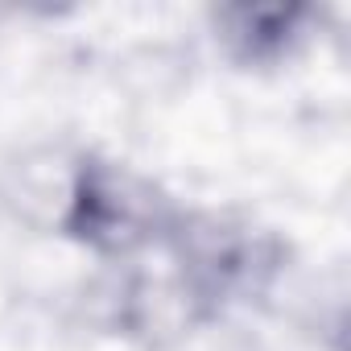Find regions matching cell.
<instances>
[{"mask_svg": "<svg viewBox=\"0 0 351 351\" xmlns=\"http://www.w3.org/2000/svg\"><path fill=\"white\" fill-rule=\"evenodd\" d=\"M71 232L99 248H132L157 223V203L132 178L104 165H87L71 191Z\"/></svg>", "mask_w": 351, "mask_h": 351, "instance_id": "1", "label": "cell"}, {"mask_svg": "<svg viewBox=\"0 0 351 351\" xmlns=\"http://www.w3.org/2000/svg\"><path fill=\"white\" fill-rule=\"evenodd\" d=\"M298 17H302L298 9H232L223 21H228V38L248 58H269V54L285 50Z\"/></svg>", "mask_w": 351, "mask_h": 351, "instance_id": "2", "label": "cell"}]
</instances>
